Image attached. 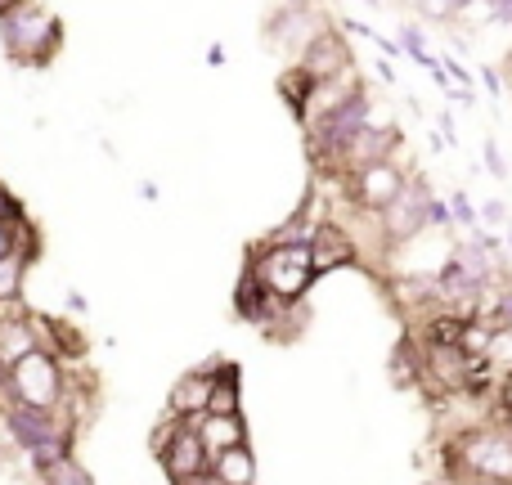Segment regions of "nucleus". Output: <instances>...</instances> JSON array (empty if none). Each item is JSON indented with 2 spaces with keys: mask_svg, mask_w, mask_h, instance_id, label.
<instances>
[{
  "mask_svg": "<svg viewBox=\"0 0 512 485\" xmlns=\"http://www.w3.org/2000/svg\"><path fill=\"white\" fill-rule=\"evenodd\" d=\"M189 423L198 427V436H203L207 454H221V450H230V445L252 441L243 409H239V414H198V418H189Z\"/></svg>",
  "mask_w": 512,
  "mask_h": 485,
  "instance_id": "obj_14",
  "label": "nucleus"
},
{
  "mask_svg": "<svg viewBox=\"0 0 512 485\" xmlns=\"http://www.w3.org/2000/svg\"><path fill=\"white\" fill-rule=\"evenodd\" d=\"M243 409V373L234 360H212V396L207 414H239Z\"/></svg>",
  "mask_w": 512,
  "mask_h": 485,
  "instance_id": "obj_15",
  "label": "nucleus"
},
{
  "mask_svg": "<svg viewBox=\"0 0 512 485\" xmlns=\"http://www.w3.org/2000/svg\"><path fill=\"white\" fill-rule=\"evenodd\" d=\"M364 90V77H360V63L346 72H337V77H324V81H310L306 95L292 104V113H297L301 131H310V126H319L328 113H337V108L346 104L351 95H360Z\"/></svg>",
  "mask_w": 512,
  "mask_h": 485,
  "instance_id": "obj_10",
  "label": "nucleus"
},
{
  "mask_svg": "<svg viewBox=\"0 0 512 485\" xmlns=\"http://www.w3.org/2000/svg\"><path fill=\"white\" fill-rule=\"evenodd\" d=\"M248 270L256 274V283L279 301H306V292L315 288V279H319L306 239H265V243H256L248 252Z\"/></svg>",
  "mask_w": 512,
  "mask_h": 485,
  "instance_id": "obj_2",
  "label": "nucleus"
},
{
  "mask_svg": "<svg viewBox=\"0 0 512 485\" xmlns=\"http://www.w3.org/2000/svg\"><path fill=\"white\" fill-rule=\"evenodd\" d=\"M153 459L162 463V477L171 485H216L212 481V454H207L203 436H198V427L189 423V418Z\"/></svg>",
  "mask_w": 512,
  "mask_h": 485,
  "instance_id": "obj_9",
  "label": "nucleus"
},
{
  "mask_svg": "<svg viewBox=\"0 0 512 485\" xmlns=\"http://www.w3.org/2000/svg\"><path fill=\"white\" fill-rule=\"evenodd\" d=\"M36 261V239L32 243H14L0 256V306L23 301V283H27V265Z\"/></svg>",
  "mask_w": 512,
  "mask_h": 485,
  "instance_id": "obj_17",
  "label": "nucleus"
},
{
  "mask_svg": "<svg viewBox=\"0 0 512 485\" xmlns=\"http://www.w3.org/2000/svg\"><path fill=\"white\" fill-rule=\"evenodd\" d=\"M445 203H450L454 225H468V230H477V203H472V198L463 194V189H454V194L445 198Z\"/></svg>",
  "mask_w": 512,
  "mask_h": 485,
  "instance_id": "obj_23",
  "label": "nucleus"
},
{
  "mask_svg": "<svg viewBox=\"0 0 512 485\" xmlns=\"http://www.w3.org/2000/svg\"><path fill=\"white\" fill-rule=\"evenodd\" d=\"M5 203H9V189L0 185V221H5Z\"/></svg>",
  "mask_w": 512,
  "mask_h": 485,
  "instance_id": "obj_29",
  "label": "nucleus"
},
{
  "mask_svg": "<svg viewBox=\"0 0 512 485\" xmlns=\"http://www.w3.org/2000/svg\"><path fill=\"white\" fill-rule=\"evenodd\" d=\"M481 158H486V171L495 180H508V158L499 153V144L495 140H481Z\"/></svg>",
  "mask_w": 512,
  "mask_h": 485,
  "instance_id": "obj_24",
  "label": "nucleus"
},
{
  "mask_svg": "<svg viewBox=\"0 0 512 485\" xmlns=\"http://www.w3.org/2000/svg\"><path fill=\"white\" fill-rule=\"evenodd\" d=\"M504 234H508V252H512V221L504 225Z\"/></svg>",
  "mask_w": 512,
  "mask_h": 485,
  "instance_id": "obj_31",
  "label": "nucleus"
},
{
  "mask_svg": "<svg viewBox=\"0 0 512 485\" xmlns=\"http://www.w3.org/2000/svg\"><path fill=\"white\" fill-rule=\"evenodd\" d=\"M18 5H23V0H0V18H5L9 9H18Z\"/></svg>",
  "mask_w": 512,
  "mask_h": 485,
  "instance_id": "obj_28",
  "label": "nucleus"
},
{
  "mask_svg": "<svg viewBox=\"0 0 512 485\" xmlns=\"http://www.w3.org/2000/svg\"><path fill=\"white\" fill-rule=\"evenodd\" d=\"M292 63H297V72L306 81H324V77H337V72L355 68V54H351V41H346L337 27H324Z\"/></svg>",
  "mask_w": 512,
  "mask_h": 485,
  "instance_id": "obj_11",
  "label": "nucleus"
},
{
  "mask_svg": "<svg viewBox=\"0 0 512 485\" xmlns=\"http://www.w3.org/2000/svg\"><path fill=\"white\" fill-rule=\"evenodd\" d=\"M409 140L400 144L391 158H378L369 162V167L351 171V176H342V189H346V203L364 207V212H382V207L391 203V198L400 194V189L409 185V176H414V158H409Z\"/></svg>",
  "mask_w": 512,
  "mask_h": 485,
  "instance_id": "obj_5",
  "label": "nucleus"
},
{
  "mask_svg": "<svg viewBox=\"0 0 512 485\" xmlns=\"http://www.w3.org/2000/svg\"><path fill=\"white\" fill-rule=\"evenodd\" d=\"M41 481H45V485H95V472H90V468H81V463H77V454H68V459H59V463H54V468L45 472Z\"/></svg>",
  "mask_w": 512,
  "mask_h": 485,
  "instance_id": "obj_20",
  "label": "nucleus"
},
{
  "mask_svg": "<svg viewBox=\"0 0 512 485\" xmlns=\"http://www.w3.org/2000/svg\"><path fill=\"white\" fill-rule=\"evenodd\" d=\"M32 346H41L36 342L32 310H23V315H0V373H5L18 355L32 351Z\"/></svg>",
  "mask_w": 512,
  "mask_h": 485,
  "instance_id": "obj_18",
  "label": "nucleus"
},
{
  "mask_svg": "<svg viewBox=\"0 0 512 485\" xmlns=\"http://www.w3.org/2000/svg\"><path fill=\"white\" fill-rule=\"evenodd\" d=\"M0 45H5L9 63H18V68H45L63 45V23L50 9L23 0L18 9H9L0 18Z\"/></svg>",
  "mask_w": 512,
  "mask_h": 485,
  "instance_id": "obj_4",
  "label": "nucleus"
},
{
  "mask_svg": "<svg viewBox=\"0 0 512 485\" xmlns=\"http://www.w3.org/2000/svg\"><path fill=\"white\" fill-rule=\"evenodd\" d=\"M63 301H68V310H72V315H86V310H90V301L81 297V292H68V297H63Z\"/></svg>",
  "mask_w": 512,
  "mask_h": 485,
  "instance_id": "obj_25",
  "label": "nucleus"
},
{
  "mask_svg": "<svg viewBox=\"0 0 512 485\" xmlns=\"http://www.w3.org/2000/svg\"><path fill=\"white\" fill-rule=\"evenodd\" d=\"M324 27H333V18L315 5V0H297V5H279L270 18H265V45L283 59H297L310 41H315Z\"/></svg>",
  "mask_w": 512,
  "mask_h": 485,
  "instance_id": "obj_8",
  "label": "nucleus"
},
{
  "mask_svg": "<svg viewBox=\"0 0 512 485\" xmlns=\"http://www.w3.org/2000/svg\"><path fill=\"white\" fill-rule=\"evenodd\" d=\"M373 68H378V77L387 81V86H396V68H391V59H378Z\"/></svg>",
  "mask_w": 512,
  "mask_h": 485,
  "instance_id": "obj_26",
  "label": "nucleus"
},
{
  "mask_svg": "<svg viewBox=\"0 0 512 485\" xmlns=\"http://www.w3.org/2000/svg\"><path fill=\"white\" fill-rule=\"evenodd\" d=\"M400 144H405V131H400V126L391 122L387 113H382V117H369V122H364L360 131H355L337 153H328V158L319 162L315 171H319V176H351V171L369 167V162L391 158Z\"/></svg>",
  "mask_w": 512,
  "mask_h": 485,
  "instance_id": "obj_6",
  "label": "nucleus"
},
{
  "mask_svg": "<svg viewBox=\"0 0 512 485\" xmlns=\"http://www.w3.org/2000/svg\"><path fill=\"white\" fill-rule=\"evenodd\" d=\"M256 477H261V468H256L252 441L230 445V450L212 454V481H216V485H252Z\"/></svg>",
  "mask_w": 512,
  "mask_h": 485,
  "instance_id": "obj_16",
  "label": "nucleus"
},
{
  "mask_svg": "<svg viewBox=\"0 0 512 485\" xmlns=\"http://www.w3.org/2000/svg\"><path fill=\"white\" fill-rule=\"evenodd\" d=\"M441 463L450 481L468 485H512V427L508 418H490L481 427L441 441Z\"/></svg>",
  "mask_w": 512,
  "mask_h": 485,
  "instance_id": "obj_1",
  "label": "nucleus"
},
{
  "mask_svg": "<svg viewBox=\"0 0 512 485\" xmlns=\"http://www.w3.org/2000/svg\"><path fill=\"white\" fill-rule=\"evenodd\" d=\"M306 243H310V261H315L319 274H333V270H351V265H360L355 239L346 234V225L337 221V216H319Z\"/></svg>",
  "mask_w": 512,
  "mask_h": 485,
  "instance_id": "obj_12",
  "label": "nucleus"
},
{
  "mask_svg": "<svg viewBox=\"0 0 512 485\" xmlns=\"http://www.w3.org/2000/svg\"><path fill=\"white\" fill-rule=\"evenodd\" d=\"M400 50H405L414 63H423V68H432V63H436V54L427 50V41H423V32H418V27H400Z\"/></svg>",
  "mask_w": 512,
  "mask_h": 485,
  "instance_id": "obj_21",
  "label": "nucleus"
},
{
  "mask_svg": "<svg viewBox=\"0 0 512 485\" xmlns=\"http://www.w3.org/2000/svg\"><path fill=\"white\" fill-rule=\"evenodd\" d=\"M508 427H512V418H508Z\"/></svg>",
  "mask_w": 512,
  "mask_h": 485,
  "instance_id": "obj_33",
  "label": "nucleus"
},
{
  "mask_svg": "<svg viewBox=\"0 0 512 485\" xmlns=\"http://www.w3.org/2000/svg\"><path fill=\"white\" fill-rule=\"evenodd\" d=\"M140 198H149V203H153V198H158V185H153V180H144V185H140Z\"/></svg>",
  "mask_w": 512,
  "mask_h": 485,
  "instance_id": "obj_27",
  "label": "nucleus"
},
{
  "mask_svg": "<svg viewBox=\"0 0 512 485\" xmlns=\"http://www.w3.org/2000/svg\"><path fill=\"white\" fill-rule=\"evenodd\" d=\"M508 77H512V41H508Z\"/></svg>",
  "mask_w": 512,
  "mask_h": 485,
  "instance_id": "obj_32",
  "label": "nucleus"
},
{
  "mask_svg": "<svg viewBox=\"0 0 512 485\" xmlns=\"http://www.w3.org/2000/svg\"><path fill=\"white\" fill-rule=\"evenodd\" d=\"M207 396H212V364H198V369L180 373L167 391V409L180 418H198L207 414Z\"/></svg>",
  "mask_w": 512,
  "mask_h": 485,
  "instance_id": "obj_13",
  "label": "nucleus"
},
{
  "mask_svg": "<svg viewBox=\"0 0 512 485\" xmlns=\"http://www.w3.org/2000/svg\"><path fill=\"white\" fill-rule=\"evenodd\" d=\"M508 369H512V328H508Z\"/></svg>",
  "mask_w": 512,
  "mask_h": 485,
  "instance_id": "obj_30",
  "label": "nucleus"
},
{
  "mask_svg": "<svg viewBox=\"0 0 512 485\" xmlns=\"http://www.w3.org/2000/svg\"><path fill=\"white\" fill-rule=\"evenodd\" d=\"M432 198H436V189L427 185L423 171H414V176H409V185L378 212L391 252H396V247H405V243H414V239H423V230H432Z\"/></svg>",
  "mask_w": 512,
  "mask_h": 485,
  "instance_id": "obj_7",
  "label": "nucleus"
},
{
  "mask_svg": "<svg viewBox=\"0 0 512 485\" xmlns=\"http://www.w3.org/2000/svg\"><path fill=\"white\" fill-rule=\"evenodd\" d=\"M508 221H512V212H508L504 198H486V203L477 207V225H490V230H504Z\"/></svg>",
  "mask_w": 512,
  "mask_h": 485,
  "instance_id": "obj_22",
  "label": "nucleus"
},
{
  "mask_svg": "<svg viewBox=\"0 0 512 485\" xmlns=\"http://www.w3.org/2000/svg\"><path fill=\"white\" fill-rule=\"evenodd\" d=\"M265 301H270V292L256 283V274L243 265V274H239V288H234V315L239 319H248V324H261V315H265Z\"/></svg>",
  "mask_w": 512,
  "mask_h": 485,
  "instance_id": "obj_19",
  "label": "nucleus"
},
{
  "mask_svg": "<svg viewBox=\"0 0 512 485\" xmlns=\"http://www.w3.org/2000/svg\"><path fill=\"white\" fill-rule=\"evenodd\" d=\"M68 396V360H59L45 346H32L27 355H18L0 378V405L18 400V405H36V409H59Z\"/></svg>",
  "mask_w": 512,
  "mask_h": 485,
  "instance_id": "obj_3",
  "label": "nucleus"
}]
</instances>
